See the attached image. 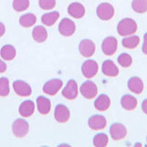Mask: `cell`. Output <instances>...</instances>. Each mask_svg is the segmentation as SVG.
I'll list each match as a JSON object with an SVG mask.
<instances>
[{
  "label": "cell",
  "mask_w": 147,
  "mask_h": 147,
  "mask_svg": "<svg viewBox=\"0 0 147 147\" xmlns=\"http://www.w3.org/2000/svg\"><path fill=\"white\" fill-rule=\"evenodd\" d=\"M138 25L134 20L131 18H125L119 22L117 26L118 33L122 37L133 35L137 31Z\"/></svg>",
  "instance_id": "6da1fadb"
},
{
  "label": "cell",
  "mask_w": 147,
  "mask_h": 147,
  "mask_svg": "<svg viewBox=\"0 0 147 147\" xmlns=\"http://www.w3.org/2000/svg\"><path fill=\"white\" fill-rule=\"evenodd\" d=\"M30 130V125L24 119H17L12 124L13 134L17 138H24Z\"/></svg>",
  "instance_id": "7a4b0ae2"
},
{
  "label": "cell",
  "mask_w": 147,
  "mask_h": 147,
  "mask_svg": "<svg viewBox=\"0 0 147 147\" xmlns=\"http://www.w3.org/2000/svg\"><path fill=\"white\" fill-rule=\"evenodd\" d=\"M115 9L111 4L104 2L98 5V8H96V15L100 18L101 20L108 21L110 20L114 17Z\"/></svg>",
  "instance_id": "3957f363"
},
{
  "label": "cell",
  "mask_w": 147,
  "mask_h": 147,
  "mask_svg": "<svg viewBox=\"0 0 147 147\" xmlns=\"http://www.w3.org/2000/svg\"><path fill=\"white\" fill-rule=\"evenodd\" d=\"M80 93L86 99H92L98 95V86L93 81H86L80 86Z\"/></svg>",
  "instance_id": "277c9868"
},
{
  "label": "cell",
  "mask_w": 147,
  "mask_h": 147,
  "mask_svg": "<svg viewBox=\"0 0 147 147\" xmlns=\"http://www.w3.org/2000/svg\"><path fill=\"white\" fill-rule=\"evenodd\" d=\"M76 27L75 22H74L70 18H63L61 22L59 23L58 30L61 33V35L64 37H70L74 35L76 32Z\"/></svg>",
  "instance_id": "5b68a950"
},
{
  "label": "cell",
  "mask_w": 147,
  "mask_h": 147,
  "mask_svg": "<svg viewBox=\"0 0 147 147\" xmlns=\"http://www.w3.org/2000/svg\"><path fill=\"white\" fill-rule=\"evenodd\" d=\"M102 52L107 56H111L115 53L117 52L118 49V40L115 37L109 36L105 38L102 41Z\"/></svg>",
  "instance_id": "8992f818"
},
{
  "label": "cell",
  "mask_w": 147,
  "mask_h": 147,
  "mask_svg": "<svg viewBox=\"0 0 147 147\" xmlns=\"http://www.w3.org/2000/svg\"><path fill=\"white\" fill-rule=\"evenodd\" d=\"M82 74L86 78H93L98 72V64L95 60H86L82 64Z\"/></svg>",
  "instance_id": "52a82bcc"
},
{
  "label": "cell",
  "mask_w": 147,
  "mask_h": 147,
  "mask_svg": "<svg viewBox=\"0 0 147 147\" xmlns=\"http://www.w3.org/2000/svg\"><path fill=\"white\" fill-rule=\"evenodd\" d=\"M78 49H79V53L83 57L90 58L91 56H93L96 52V44L94 43L93 40L89 39H85L81 40Z\"/></svg>",
  "instance_id": "ba28073f"
},
{
  "label": "cell",
  "mask_w": 147,
  "mask_h": 147,
  "mask_svg": "<svg viewBox=\"0 0 147 147\" xmlns=\"http://www.w3.org/2000/svg\"><path fill=\"white\" fill-rule=\"evenodd\" d=\"M63 87V81L58 78L51 79L43 86V92L48 96H55Z\"/></svg>",
  "instance_id": "9c48e42d"
},
{
  "label": "cell",
  "mask_w": 147,
  "mask_h": 147,
  "mask_svg": "<svg viewBox=\"0 0 147 147\" xmlns=\"http://www.w3.org/2000/svg\"><path fill=\"white\" fill-rule=\"evenodd\" d=\"M127 129L121 123L115 122L109 128L110 136L114 141H121L127 136Z\"/></svg>",
  "instance_id": "30bf717a"
},
{
  "label": "cell",
  "mask_w": 147,
  "mask_h": 147,
  "mask_svg": "<svg viewBox=\"0 0 147 147\" xmlns=\"http://www.w3.org/2000/svg\"><path fill=\"white\" fill-rule=\"evenodd\" d=\"M54 118L59 123H65L70 119V110L65 105L59 104L55 108Z\"/></svg>",
  "instance_id": "8fae6325"
},
{
  "label": "cell",
  "mask_w": 147,
  "mask_h": 147,
  "mask_svg": "<svg viewBox=\"0 0 147 147\" xmlns=\"http://www.w3.org/2000/svg\"><path fill=\"white\" fill-rule=\"evenodd\" d=\"M62 95L63 96V98H65L66 99H69V100H73L76 98V96L78 95L77 83L73 79L69 80L65 87H64L62 91Z\"/></svg>",
  "instance_id": "7c38bea8"
},
{
  "label": "cell",
  "mask_w": 147,
  "mask_h": 147,
  "mask_svg": "<svg viewBox=\"0 0 147 147\" xmlns=\"http://www.w3.org/2000/svg\"><path fill=\"white\" fill-rule=\"evenodd\" d=\"M13 89L20 96H29L32 93V89L28 83L22 80H16L13 83Z\"/></svg>",
  "instance_id": "4fadbf2b"
},
{
  "label": "cell",
  "mask_w": 147,
  "mask_h": 147,
  "mask_svg": "<svg viewBox=\"0 0 147 147\" xmlns=\"http://www.w3.org/2000/svg\"><path fill=\"white\" fill-rule=\"evenodd\" d=\"M107 126V119L102 115H93L88 119V127L93 131H101Z\"/></svg>",
  "instance_id": "5bb4252c"
},
{
  "label": "cell",
  "mask_w": 147,
  "mask_h": 147,
  "mask_svg": "<svg viewBox=\"0 0 147 147\" xmlns=\"http://www.w3.org/2000/svg\"><path fill=\"white\" fill-rule=\"evenodd\" d=\"M144 82L138 76H132L128 81V88L136 95H140L144 91Z\"/></svg>",
  "instance_id": "9a60e30c"
},
{
  "label": "cell",
  "mask_w": 147,
  "mask_h": 147,
  "mask_svg": "<svg viewBox=\"0 0 147 147\" xmlns=\"http://www.w3.org/2000/svg\"><path fill=\"white\" fill-rule=\"evenodd\" d=\"M86 9L85 7L79 2L71 3L68 7V14L74 18H81L85 16Z\"/></svg>",
  "instance_id": "2e32d148"
},
{
  "label": "cell",
  "mask_w": 147,
  "mask_h": 147,
  "mask_svg": "<svg viewBox=\"0 0 147 147\" xmlns=\"http://www.w3.org/2000/svg\"><path fill=\"white\" fill-rule=\"evenodd\" d=\"M110 104H111V101H110L109 96L106 94H101L96 98L94 106L95 109L98 111H106L109 109Z\"/></svg>",
  "instance_id": "e0dca14e"
},
{
  "label": "cell",
  "mask_w": 147,
  "mask_h": 147,
  "mask_svg": "<svg viewBox=\"0 0 147 147\" xmlns=\"http://www.w3.org/2000/svg\"><path fill=\"white\" fill-rule=\"evenodd\" d=\"M35 110V104L31 100H25L20 104L18 108V112L20 116L23 118H29L34 113Z\"/></svg>",
  "instance_id": "ac0fdd59"
},
{
  "label": "cell",
  "mask_w": 147,
  "mask_h": 147,
  "mask_svg": "<svg viewBox=\"0 0 147 147\" xmlns=\"http://www.w3.org/2000/svg\"><path fill=\"white\" fill-rule=\"evenodd\" d=\"M37 103V109L38 111L41 115H47L51 111V108H52V104L49 98H45L43 96H40L36 99Z\"/></svg>",
  "instance_id": "d6986e66"
},
{
  "label": "cell",
  "mask_w": 147,
  "mask_h": 147,
  "mask_svg": "<svg viewBox=\"0 0 147 147\" xmlns=\"http://www.w3.org/2000/svg\"><path fill=\"white\" fill-rule=\"evenodd\" d=\"M102 72L105 76L109 77H115L119 75V68L111 60H106L102 63Z\"/></svg>",
  "instance_id": "ffe728a7"
},
{
  "label": "cell",
  "mask_w": 147,
  "mask_h": 147,
  "mask_svg": "<svg viewBox=\"0 0 147 147\" xmlns=\"http://www.w3.org/2000/svg\"><path fill=\"white\" fill-rule=\"evenodd\" d=\"M121 105L125 110L131 111V110H133L136 109L137 105H138V101L135 96L127 94V95L122 96V98L121 99Z\"/></svg>",
  "instance_id": "44dd1931"
},
{
  "label": "cell",
  "mask_w": 147,
  "mask_h": 147,
  "mask_svg": "<svg viewBox=\"0 0 147 147\" xmlns=\"http://www.w3.org/2000/svg\"><path fill=\"white\" fill-rule=\"evenodd\" d=\"M32 38L37 42H44L48 38V32L43 26H36L32 30Z\"/></svg>",
  "instance_id": "7402d4cb"
},
{
  "label": "cell",
  "mask_w": 147,
  "mask_h": 147,
  "mask_svg": "<svg viewBox=\"0 0 147 147\" xmlns=\"http://www.w3.org/2000/svg\"><path fill=\"white\" fill-rule=\"evenodd\" d=\"M0 55L5 61H11L17 55V51L15 47L10 44L4 45L0 50Z\"/></svg>",
  "instance_id": "603a6c76"
},
{
  "label": "cell",
  "mask_w": 147,
  "mask_h": 147,
  "mask_svg": "<svg viewBox=\"0 0 147 147\" xmlns=\"http://www.w3.org/2000/svg\"><path fill=\"white\" fill-rule=\"evenodd\" d=\"M140 37L136 35H130L127 37H124L121 40L122 46L126 49H134L140 44Z\"/></svg>",
  "instance_id": "cb8c5ba5"
},
{
  "label": "cell",
  "mask_w": 147,
  "mask_h": 147,
  "mask_svg": "<svg viewBox=\"0 0 147 147\" xmlns=\"http://www.w3.org/2000/svg\"><path fill=\"white\" fill-rule=\"evenodd\" d=\"M59 18H60V13L58 11H52L42 15V17H41V22L45 26L51 27L56 23V21L59 20Z\"/></svg>",
  "instance_id": "d4e9b609"
},
{
  "label": "cell",
  "mask_w": 147,
  "mask_h": 147,
  "mask_svg": "<svg viewBox=\"0 0 147 147\" xmlns=\"http://www.w3.org/2000/svg\"><path fill=\"white\" fill-rule=\"evenodd\" d=\"M37 21V18L34 14L27 13L20 18V24L24 28H30L33 26Z\"/></svg>",
  "instance_id": "484cf974"
},
{
  "label": "cell",
  "mask_w": 147,
  "mask_h": 147,
  "mask_svg": "<svg viewBox=\"0 0 147 147\" xmlns=\"http://www.w3.org/2000/svg\"><path fill=\"white\" fill-rule=\"evenodd\" d=\"M131 7L133 11L138 14L147 12V0H132Z\"/></svg>",
  "instance_id": "4316f807"
},
{
  "label": "cell",
  "mask_w": 147,
  "mask_h": 147,
  "mask_svg": "<svg viewBox=\"0 0 147 147\" xmlns=\"http://www.w3.org/2000/svg\"><path fill=\"white\" fill-rule=\"evenodd\" d=\"M93 144L96 147H106L109 144V136L106 133H98L94 136Z\"/></svg>",
  "instance_id": "83f0119b"
},
{
  "label": "cell",
  "mask_w": 147,
  "mask_h": 147,
  "mask_svg": "<svg viewBox=\"0 0 147 147\" xmlns=\"http://www.w3.org/2000/svg\"><path fill=\"white\" fill-rule=\"evenodd\" d=\"M118 63L121 66L124 68H128L132 64V57L129 53H121L118 57Z\"/></svg>",
  "instance_id": "f1b7e54d"
},
{
  "label": "cell",
  "mask_w": 147,
  "mask_h": 147,
  "mask_svg": "<svg viewBox=\"0 0 147 147\" xmlns=\"http://www.w3.org/2000/svg\"><path fill=\"white\" fill-rule=\"evenodd\" d=\"M10 92L9 80L7 77L0 78V96H7Z\"/></svg>",
  "instance_id": "f546056e"
},
{
  "label": "cell",
  "mask_w": 147,
  "mask_h": 147,
  "mask_svg": "<svg viewBox=\"0 0 147 147\" xmlns=\"http://www.w3.org/2000/svg\"><path fill=\"white\" fill-rule=\"evenodd\" d=\"M30 7V0H14L13 8L17 12L25 11Z\"/></svg>",
  "instance_id": "4dcf8cb0"
},
{
  "label": "cell",
  "mask_w": 147,
  "mask_h": 147,
  "mask_svg": "<svg viewBox=\"0 0 147 147\" xmlns=\"http://www.w3.org/2000/svg\"><path fill=\"white\" fill-rule=\"evenodd\" d=\"M39 5L44 10H51L56 5V0H39Z\"/></svg>",
  "instance_id": "1f68e13d"
},
{
  "label": "cell",
  "mask_w": 147,
  "mask_h": 147,
  "mask_svg": "<svg viewBox=\"0 0 147 147\" xmlns=\"http://www.w3.org/2000/svg\"><path fill=\"white\" fill-rule=\"evenodd\" d=\"M142 53L147 55V32L144 36V43H142Z\"/></svg>",
  "instance_id": "d6a6232c"
},
{
  "label": "cell",
  "mask_w": 147,
  "mask_h": 147,
  "mask_svg": "<svg viewBox=\"0 0 147 147\" xmlns=\"http://www.w3.org/2000/svg\"><path fill=\"white\" fill-rule=\"evenodd\" d=\"M7 63L0 58V73H5L7 71Z\"/></svg>",
  "instance_id": "836d02e7"
},
{
  "label": "cell",
  "mask_w": 147,
  "mask_h": 147,
  "mask_svg": "<svg viewBox=\"0 0 147 147\" xmlns=\"http://www.w3.org/2000/svg\"><path fill=\"white\" fill-rule=\"evenodd\" d=\"M142 110L144 114L147 115V98H145L142 103Z\"/></svg>",
  "instance_id": "e575fe53"
},
{
  "label": "cell",
  "mask_w": 147,
  "mask_h": 147,
  "mask_svg": "<svg viewBox=\"0 0 147 147\" xmlns=\"http://www.w3.org/2000/svg\"><path fill=\"white\" fill-rule=\"evenodd\" d=\"M6 32V27L2 22H0V37H2Z\"/></svg>",
  "instance_id": "d590c367"
},
{
  "label": "cell",
  "mask_w": 147,
  "mask_h": 147,
  "mask_svg": "<svg viewBox=\"0 0 147 147\" xmlns=\"http://www.w3.org/2000/svg\"><path fill=\"white\" fill-rule=\"evenodd\" d=\"M139 145H140V146H142V144H135V146H139Z\"/></svg>",
  "instance_id": "8d00e7d4"
}]
</instances>
